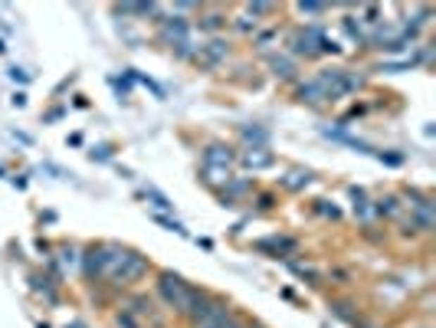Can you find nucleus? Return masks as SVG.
<instances>
[{"label":"nucleus","instance_id":"obj_1","mask_svg":"<svg viewBox=\"0 0 436 328\" xmlns=\"http://www.w3.org/2000/svg\"><path fill=\"white\" fill-rule=\"evenodd\" d=\"M158 292H161V299L168 302V309L180 312L184 302H187L190 282H184L180 276H174V272H161V276H158Z\"/></svg>","mask_w":436,"mask_h":328},{"label":"nucleus","instance_id":"obj_2","mask_svg":"<svg viewBox=\"0 0 436 328\" xmlns=\"http://www.w3.org/2000/svg\"><path fill=\"white\" fill-rule=\"evenodd\" d=\"M325 37L322 27H309V30H295V33H289V53L292 56H318V40Z\"/></svg>","mask_w":436,"mask_h":328},{"label":"nucleus","instance_id":"obj_3","mask_svg":"<svg viewBox=\"0 0 436 328\" xmlns=\"http://www.w3.org/2000/svg\"><path fill=\"white\" fill-rule=\"evenodd\" d=\"M210 305H213V296H210V292H204V289H197V286H190L187 302H184V309H180V312H184L194 325H200V322L207 319Z\"/></svg>","mask_w":436,"mask_h":328},{"label":"nucleus","instance_id":"obj_4","mask_svg":"<svg viewBox=\"0 0 436 328\" xmlns=\"http://www.w3.org/2000/svg\"><path fill=\"white\" fill-rule=\"evenodd\" d=\"M187 33H190L187 20L177 17V13L161 20V40H164V43H171V47H184V43H187Z\"/></svg>","mask_w":436,"mask_h":328},{"label":"nucleus","instance_id":"obj_5","mask_svg":"<svg viewBox=\"0 0 436 328\" xmlns=\"http://www.w3.org/2000/svg\"><path fill=\"white\" fill-rule=\"evenodd\" d=\"M233 148L230 145H207L204 148V168H223L230 171V164H233Z\"/></svg>","mask_w":436,"mask_h":328},{"label":"nucleus","instance_id":"obj_6","mask_svg":"<svg viewBox=\"0 0 436 328\" xmlns=\"http://www.w3.org/2000/svg\"><path fill=\"white\" fill-rule=\"evenodd\" d=\"M295 240L292 236H273V240H259L256 243V250H263V253H269V256H275V260H285L289 253H295Z\"/></svg>","mask_w":436,"mask_h":328},{"label":"nucleus","instance_id":"obj_7","mask_svg":"<svg viewBox=\"0 0 436 328\" xmlns=\"http://www.w3.org/2000/svg\"><path fill=\"white\" fill-rule=\"evenodd\" d=\"M227 56H230V47L223 43V40H217V37L207 40V43L197 49V59H204L207 66H217L220 59H227Z\"/></svg>","mask_w":436,"mask_h":328},{"label":"nucleus","instance_id":"obj_8","mask_svg":"<svg viewBox=\"0 0 436 328\" xmlns=\"http://www.w3.org/2000/svg\"><path fill=\"white\" fill-rule=\"evenodd\" d=\"M269 69H273L275 79H295V73H299V66H295V59L289 53H273L269 56Z\"/></svg>","mask_w":436,"mask_h":328},{"label":"nucleus","instance_id":"obj_9","mask_svg":"<svg viewBox=\"0 0 436 328\" xmlns=\"http://www.w3.org/2000/svg\"><path fill=\"white\" fill-rule=\"evenodd\" d=\"M82 262H86V276L89 279H95V276H105V246H89L86 256H82Z\"/></svg>","mask_w":436,"mask_h":328},{"label":"nucleus","instance_id":"obj_10","mask_svg":"<svg viewBox=\"0 0 436 328\" xmlns=\"http://www.w3.org/2000/svg\"><path fill=\"white\" fill-rule=\"evenodd\" d=\"M243 164H247L249 171H266V168H273L275 164V158L266 148H249L247 154H243Z\"/></svg>","mask_w":436,"mask_h":328},{"label":"nucleus","instance_id":"obj_11","mask_svg":"<svg viewBox=\"0 0 436 328\" xmlns=\"http://www.w3.org/2000/svg\"><path fill=\"white\" fill-rule=\"evenodd\" d=\"M239 135H243V141H249L253 148H266V145H269V128H263V125H243Z\"/></svg>","mask_w":436,"mask_h":328},{"label":"nucleus","instance_id":"obj_12","mask_svg":"<svg viewBox=\"0 0 436 328\" xmlns=\"http://www.w3.org/2000/svg\"><path fill=\"white\" fill-rule=\"evenodd\" d=\"M243 194H249V184H247V181L230 178L227 188L220 190V200H223V207H227V204H233V200H237V197H243Z\"/></svg>","mask_w":436,"mask_h":328},{"label":"nucleus","instance_id":"obj_13","mask_svg":"<svg viewBox=\"0 0 436 328\" xmlns=\"http://www.w3.org/2000/svg\"><path fill=\"white\" fill-rule=\"evenodd\" d=\"M351 200H354V217H361V220H370V217H374V207H370L368 194L361 188H351Z\"/></svg>","mask_w":436,"mask_h":328},{"label":"nucleus","instance_id":"obj_14","mask_svg":"<svg viewBox=\"0 0 436 328\" xmlns=\"http://www.w3.org/2000/svg\"><path fill=\"white\" fill-rule=\"evenodd\" d=\"M374 214L378 217H400V197L387 194V197H380V200H374Z\"/></svg>","mask_w":436,"mask_h":328},{"label":"nucleus","instance_id":"obj_15","mask_svg":"<svg viewBox=\"0 0 436 328\" xmlns=\"http://www.w3.org/2000/svg\"><path fill=\"white\" fill-rule=\"evenodd\" d=\"M299 102H309V105H322L325 102V95H322V89L315 85V79H312V83L299 85Z\"/></svg>","mask_w":436,"mask_h":328},{"label":"nucleus","instance_id":"obj_16","mask_svg":"<svg viewBox=\"0 0 436 328\" xmlns=\"http://www.w3.org/2000/svg\"><path fill=\"white\" fill-rule=\"evenodd\" d=\"M128 312H132V315H154V305L148 296H135V299L128 302Z\"/></svg>","mask_w":436,"mask_h":328},{"label":"nucleus","instance_id":"obj_17","mask_svg":"<svg viewBox=\"0 0 436 328\" xmlns=\"http://www.w3.org/2000/svg\"><path fill=\"white\" fill-rule=\"evenodd\" d=\"M309 181H312V174H309V171H292L282 184H285V188H292V190H299V188H305Z\"/></svg>","mask_w":436,"mask_h":328},{"label":"nucleus","instance_id":"obj_18","mask_svg":"<svg viewBox=\"0 0 436 328\" xmlns=\"http://www.w3.org/2000/svg\"><path fill=\"white\" fill-rule=\"evenodd\" d=\"M204 174H207V184H213V188H220V184H227L230 181V171H223V168H204Z\"/></svg>","mask_w":436,"mask_h":328},{"label":"nucleus","instance_id":"obj_19","mask_svg":"<svg viewBox=\"0 0 436 328\" xmlns=\"http://www.w3.org/2000/svg\"><path fill=\"white\" fill-rule=\"evenodd\" d=\"M223 23H227V17H223V13H204V17H200V27H204V30H220Z\"/></svg>","mask_w":436,"mask_h":328},{"label":"nucleus","instance_id":"obj_20","mask_svg":"<svg viewBox=\"0 0 436 328\" xmlns=\"http://www.w3.org/2000/svg\"><path fill=\"white\" fill-rule=\"evenodd\" d=\"M354 305H351V302H332V312L335 315H342V319H348V322H358V315H354Z\"/></svg>","mask_w":436,"mask_h":328},{"label":"nucleus","instance_id":"obj_21","mask_svg":"<svg viewBox=\"0 0 436 328\" xmlns=\"http://www.w3.org/2000/svg\"><path fill=\"white\" fill-rule=\"evenodd\" d=\"M148 200H151L154 207H158V210H171V200H168V197L161 194V190H154V188H148Z\"/></svg>","mask_w":436,"mask_h":328},{"label":"nucleus","instance_id":"obj_22","mask_svg":"<svg viewBox=\"0 0 436 328\" xmlns=\"http://www.w3.org/2000/svg\"><path fill=\"white\" fill-rule=\"evenodd\" d=\"M342 27H344V33H348L354 43H361V40H364V37H361V27L354 23V17H344V20H342Z\"/></svg>","mask_w":436,"mask_h":328},{"label":"nucleus","instance_id":"obj_23","mask_svg":"<svg viewBox=\"0 0 436 328\" xmlns=\"http://www.w3.org/2000/svg\"><path fill=\"white\" fill-rule=\"evenodd\" d=\"M154 220H158V224H161V226H168V230H174V233L187 236V230H184V226H180L177 220H171V217H164V214H154Z\"/></svg>","mask_w":436,"mask_h":328},{"label":"nucleus","instance_id":"obj_24","mask_svg":"<svg viewBox=\"0 0 436 328\" xmlns=\"http://www.w3.org/2000/svg\"><path fill=\"white\" fill-rule=\"evenodd\" d=\"M247 13L249 17H266V13H273V4H247Z\"/></svg>","mask_w":436,"mask_h":328},{"label":"nucleus","instance_id":"obj_25","mask_svg":"<svg viewBox=\"0 0 436 328\" xmlns=\"http://www.w3.org/2000/svg\"><path fill=\"white\" fill-rule=\"evenodd\" d=\"M299 13H309V17H315V13H325L328 10V4H299Z\"/></svg>","mask_w":436,"mask_h":328},{"label":"nucleus","instance_id":"obj_26","mask_svg":"<svg viewBox=\"0 0 436 328\" xmlns=\"http://www.w3.org/2000/svg\"><path fill=\"white\" fill-rule=\"evenodd\" d=\"M115 319H118V325H122V328H138V322H135V315L128 309H122L118 315H115Z\"/></svg>","mask_w":436,"mask_h":328},{"label":"nucleus","instance_id":"obj_27","mask_svg":"<svg viewBox=\"0 0 436 328\" xmlns=\"http://www.w3.org/2000/svg\"><path fill=\"white\" fill-rule=\"evenodd\" d=\"M59 262L69 269V266L76 262V250H73V246H63V250H59Z\"/></svg>","mask_w":436,"mask_h":328},{"label":"nucleus","instance_id":"obj_28","mask_svg":"<svg viewBox=\"0 0 436 328\" xmlns=\"http://www.w3.org/2000/svg\"><path fill=\"white\" fill-rule=\"evenodd\" d=\"M275 37H279V30H266V33H259V37H256V47H259V49H266Z\"/></svg>","mask_w":436,"mask_h":328},{"label":"nucleus","instance_id":"obj_29","mask_svg":"<svg viewBox=\"0 0 436 328\" xmlns=\"http://www.w3.org/2000/svg\"><path fill=\"white\" fill-rule=\"evenodd\" d=\"M237 30H243V33H256V23H249L247 17H239L237 20Z\"/></svg>","mask_w":436,"mask_h":328},{"label":"nucleus","instance_id":"obj_30","mask_svg":"<svg viewBox=\"0 0 436 328\" xmlns=\"http://www.w3.org/2000/svg\"><path fill=\"white\" fill-rule=\"evenodd\" d=\"M325 217H338V207H328V200H322V207H318Z\"/></svg>","mask_w":436,"mask_h":328},{"label":"nucleus","instance_id":"obj_31","mask_svg":"<svg viewBox=\"0 0 436 328\" xmlns=\"http://www.w3.org/2000/svg\"><path fill=\"white\" fill-rule=\"evenodd\" d=\"M92 158H99V161H108V148H105V145H99V148L92 151Z\"/></svg>","mask_w":436,"mask_h":328},{"label":"nucleus","instance_id":"obj_32","mask_svg":"<svg viewBox=\"0 0 436 328\" xmlns=\"http://www.w3.org/2000/svg\"><path fill=\"white\" fill-rule=\"evenodd\" d=\"M10 75H13V83H27V73H23V69H17V66L10 69Z\"/></svg>","mask_w":436,"mask_h":328},{"label":"nucleus","instance_id":"obj_33","mask_svg":"<svg viewBox=\"0 0 436 328\" xmlns=\"http://www.w3.org/2000/svg\"><path fill=\"white\" fill-rule=\"evenodd\" d=\"M220 328H243V322H239V319H233V315H230V319L223 322V325H220Z\"/></svg>","mask_w":436,"mask_h":328},{"label":"nucleus","instance_id":"obj_34","mask_svg":"<svg viewBox=\"0 0 436 328\" xmlns=\"http://www.w3.org/2000/svg\"><path fill=\"white\" fill-rule=\"evenodd\" d=\"M275 204V200H273V197H269V194H263V197H259V207H263V210H269V207H273Z\"/></svg>","mask_w":436,"mask_h":328},{"label":"nucleus","instance_id":"obj_35","mask_svg":"<svg viewBox=\"0 0 436 328\" xmlns=\"http://www.w3.org/2000/svg\"><path fill=\"white\" fill-rule=\"evenodd\" d=\"M13 105H17V109H23V105H27V95L17 92V95H13Z\"/></svg>","mask_w":436,"mask_h":328},{"label":"nucleus","instance_id":"obj_36","mask_svg":"<svg viewBox=\"0 0 436 328\" xmlns=\"http://www.w3.org/2000/svg\"><path fill=\"white\" fill-rule=\"evenodd\" d=\"M66 328H86V325H82V322H73V325H66Z\"/></svg>","mask_w":436,"mask_h":328},{"label":"nucleus","instance_id":"obj_37","mask_svg":"<svg viewBox=\"0 0 436 328\" xmlns=\"http://www.w3.org/2000/svg\"><path fill=\"white\" fill-rule=\"evenodd\" d=\"M4 49H7V47H4V43H0V53H4Z\"/></svg>","mask_w":436,"mask_h":328},{"label":"nucleus","instance_id":"obj_38","mask_svg":"<svg viewBox=\"0 0 436 328\" xmlns=\"http://www.w3.org/2000/svg\"><path fill=\"white\" fill-rule=\"evenodd\" d=\"M253 328H263V325H253Z\"/></svg>","mask_w":436,"mask_h":328}]
</instances>
